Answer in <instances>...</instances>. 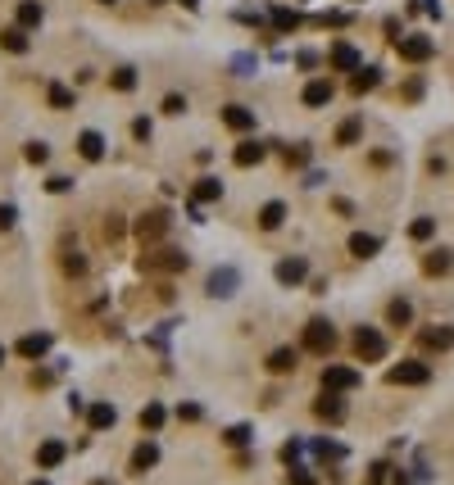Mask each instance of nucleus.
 I'll list each match as a JSON object with an SVG mask.
<instances>
[{"instance_id":"f257e3e1","label":"nucleus","mask_w":454,"mask_h":485,"mask_svg":"<svg viewBox=\"0 0 454 485\" xmlns=\"http://www.w3.org/2000/svg\"><path fill=\"white\" fill-rule=\"evenodd\" d=\"M168 227H173V214H168V209H150V214H141V218H137V241H141V250H155V245L168 236Z\"/></svg>"},{"instance_id":"f03ea898","label":"nucleus","mask_w":454,"mask_h":485,"mask_svg":"<svg viewBox=\"0 0 454 485\" xmlns=\"http://www.w3.org/2000/svg\"><path fill=\"white\" fill-rule=\"evenodd\" d=\"M141 272H187V254L168 250V245H159V250H141Z\"/></svg>"},{"instance_id":"7ed1b4c3","label":"nucleus","mask_w":454,"mask_h":485,"mask_svg":"<svg viewBox=\"0 0 454 485\" xmlns=\"http://www.w3.org/2000/svg\"><path fill=\"white\" fill-rule=\"evenodd\" d=\"M304 350L318 354V358H327L336 350V327H332V322H323V318H314L309 327H304Z\"/></svg>"},{"instance_id":"20e7f679","label":"nucleus","mask_w":454,"mask_h":485,"mask_svg":"<svg viewBox=\"0 0 454 485\" xmlns=\"http://www.w3.org/2000/svg\"><path fill=\"white\" fill-rule=\"evenodd\" d=\"M396 51H400L404 64H427V59L436 55V41H432V36H423V32H409V36H400V41H396Z\"/></svg>"},{"instance_id":"39448f33","label":"nucleus","mask_w":454,"mask_h":485,"mask_svg":"<svg viewBox=\"0 0 454 485\" xmlns=\"http://www.w3.org/2000/svg\"><path fill=\"white\" fill-rule=\"evenodd\" d=\"M354 354H359L363 363H382L386 358V335L377 327H359L354 331Z\"/></svg>"},{"instance_id":"423d86ee","label":"nucleus","mask_w":454,"mask_h":485,"mask_svg":"<svg viewBox=\"0 0 454 485\" xmlns=\"http://www.w3.org/2000/svg\"><path fill=\"white\" fill-rule=\"evenodd\" d=\"M386 381H391V385H427V381H432V367L418 363V358H409V363H396V367H391Z\"/></svg>"},{"instance_id":"0eeeda50","label":"nucleus","mask_w":454,"mask_h":485,"mask_svg":"<svg viewBox=\"0 0 454 485\" xmlns=\"http://www.w3.org/2000/svg\"><path fill=\"white\" fill-rule=\"evenodd\" d=\"M359 372L354 367H341V363H327L323 367V390H336V395H346V390H359Z\"/></svg>"},{"instance_id":"6e6552de","label":"nucleus","mask_w":454,"mask_h":485,"mask_svg":"<svg viewBox=\"0 0 454 485\" xmlns=\"http://www.w3.org/2000/svg\"><path fill=\"white\" fill-rule=\"evenodd\" d=\"M327 68H336V73H359V68H363V55L354 51L350 41H336L332 51H327Z\"/></svg>"},{"instance_id":"1a4fd4ad","label":"nucleus","mask_w":454,"mask_h":485,"mask_svg":"<svg viewBox=\"0 0 454 485\" xmlns=\"http://www.w3.org/2000/svg\"><path fill=\"white\" fill-rule=\"evenodd\" d=\"M332 95H336V86H332V82H327V78H314V82L300 91V100L309 105V109H323V105H332Z\"/></svg>"},{"instance_id":"9d476101","label":"nucleus","mask_w":454,"mask_h":485,"mask_svg":"<svg viewBox=\"0 0 454 485\" xmlns=\"http://www.w3.org/2000/svg\"><path fill=\"white\" fill-rule=\"evenodd\" d=\"M78 155H82V159H87V164H100V159H105V136L87 127V132H82V136H78Z\"/></svg>"},{"instance_id":"9b49d317","label":"nucleus","mask_w":454,"mask_h":485,"mask_svg":"<svg viewBox=\"0 0 454 485\" xmlns=\"http://www.w3.org/2000/svg\"><path fill=\"white\" fill-rule=\"evenodd\" d=\"M64 458H68V444H64V440H46L41 449H36V467H41V471H51V467L64 463Z\"/></svg>"},{"instance_id":"f8f14e48","label":"nucleus","mask_w":454,"mask_h":485,"mask_svg":"<svg viewBox=\"0 0 454 485\" xmlns=\"http://www.w3.org/2000/svg\"><path fill=\"white\" fill-rule=\"evenodd\" d=\"M314 413L323 417V422H341V417H346V400H341L336 390H323V400L314 404Z\"/></svg>"},{"instance_id":"ddd939ff","label":"nucleus","mask_w":454,"mask_h":485,"mask_svg":"<svg viewBox=\"0 0 454 485\" xmlns=\"http://www.w3.org/2000/svg\"><path fill=\"white\" fill-rule=\"evenodd\" d=\"M155 463H159V444H155V440H141L137 449H132V471H137V476H145Z\"/></svg>"},{"instance_id":"4468645a","label":"nucleus","mask_w":454,"mask_h":485,"mask_svg":"<svg viewBox=\"0 0 454 485\" xmlns=\"http://www.w3.org/2000/svg\"><path fill=\"white\" fill-rule=\"evenodd\" d=\"M14 350H19L23 358H46V354H51V335H46V331H32V335H23Z\"/></svg>"},{"instance_id":"2eb2a0df","label":"nucleus","mask_w":454,"mask_h":485,"mask_svg":"<svg viewBox=\"0 0 454 485\" xmlns=\"http://www.w3.org/2000/svg\"><path fill=\"white\" fill-rule=\"evenodd\" d=\"M304 277H309V264H304V259H282L277 264V281L282 286H300Z\"/></svg>"},{"instance_id":"dca6fc26","label":"nucleus","mask_w":454,"mask_h":485,"mask_svg":"<svg viewBox=\"0 0 454 485\" xmlns=\"http://www.w3.org/2000/svg\"><path fill=\"white\" fill-rule=\"evenodd\" d=\"M237 268H218L210 277V295H218V300H227V295H237Z\"/></svg>"},{"instance_id":"f3484780","label":"nucleus","mask_w":454,"mask_h":485,"mask_svg":"<svg viewBox=\"0 0 454 485\" xmlns=\"http://www.w3.org/2000/svg\"><path fill=\"white\" fill-rule=\"evenodd\" d=\"M264 155H268V145H259V141H241L237 150H232L237 168H254V164H264Z\"/></svg>"},{"instance_id":"a211bd4d","label":"nucleus","mask_w":454,"mask_h":485,"mask_svg":"<svg viewBox=\"0 0 454 485\" xmlns=\"http://www.w3.org/2000/svg\"><path fill=\"white\" fill-rule=\"evenodd\" d=\"M191 200H195V204H214V200H223V182H218V177H200V182L191 186Z\"/></svg>"},{"instance_id":"6ab92c4d","label":"nucleus","mask_w":454,"mask_h":485,"mask_svg":"<svg viewBox=\"0 0 454 485\" xmlns=\"http://www.w3.org/2000/svg\"><path fill=\"white\" fill-rule=\"evenodd\" d=\"M223 122L232 132H250L254 127V109H245V105H227L223 109Z\"/></svg>"},{"instance_id":"aec40b11","label":"nucleus","mask_w":454,"mask_h":485,"mask_svg":"<svg viewBox=\"0 0 454 485\" xmlns=\"http://www.w3.org/2000/svg\"><path fill=\"white\" fill-rule=\"evenodd\" d=\"M87 422H91V431H109L118 422V408L114 404H91L87 408Z\"/></svg>"},{"instance_id":"412c9836","label":"nucleus","mask_w":454,"mask_h":485,"mask_svg":"<svg viewBox=\"0 0 454 485\" xmlns=\"http://www.w3.org/2000/svg\"><path fill=\"white\" fill-rule=\"evenodd\" d=\"M28 28H5L0 32V51H9V55H28Z\"/></svg>"},{"instance_id":"4be33fe9","label":"nucleus","mask_w":454,"mask_h":485,"mask_svg":"<svg viewBox=\"0 0 454 485\" xmlns=\"http://www.w3.org/2000/svg\"><path fill=\"white\" fill-rule=\"evenodd\" d=\"M282 222H287V204H282V200H268V204L259 209V227H264V231H277Z\"/></svg>"},{"instance_id":"5701e85b","label":"nucleus","mask_w":454,"mask_h":485,"mask_svg":"<svg viewBox=\"0 0 454 485\" xmlns=\"http://www.w3.org/2000/svg\"><path fill=\"white\" fill-rule=\"evenodd\" d=\"M300 367V350H273V354H268V372H277V377H282V372H296Z\"/></svg>"},{"instance_id":"b1692460","label":"nucleus","mask_w":454,"mask_h":485,"mask_svg":"<svg viewBox=\"0 0 454 485\" xmlns=\"http://www.w3.org/2000/svg\"><path fill=\"white\" fill-rule=\"evenodd\" d=\"M377 250H382V241H377V236H368V231H354V236H350V254H354V259H373Z\"/></svg>"},{"instance_id":"393cba45","label":"nucleus","mask_w":454,"mask_h":485,"mask_svg":"<svg viewBox=\"0 0 454 485\" xmlns=\"http://www.w3.org/2000/svg\"><path fill=\"white\" fill-rule=\"evenodd\" d=\"M450 264H454V254H450V250H432V254L423 259V272H427V277H445Z\"/></svg>"},{"instance_id":"a878e982","label":"nucleus","mask_w":454,"mask_h":485,"mask_svg":"<svg viewBox=\"0 0 454 485\" xmlns=\"http://www.w3.org/2000/svg\"><path fill=\"white\" fill-rule=\"evenodd\" d=\"M46 9L36 5V0H19V28H41Z\"/></svg>"},{"instance_id":"bb28decb","label":"nucleus","mask_w":454,"mask_h":485,"mask_svg":"<svg viewBox=\"0 0 454 485\" xmlns=\"http://www.w3.org/2000/svg\"><path fill=\"white\" fill-rule=\"evenodd\" d=\"M377 82H382V68H359V73L350 78V91H354V95H363V91H373Z\"/></svg>"},{"instance_id":"cd10ccee","label":"nucleus","mask_w":454,"mask_h":485,"mask_svg":"<svg viewBox=\"0 0 454 485\" xmlns=\"http://www.w3.org/2000/svg\"><path fill=\"white\" fill-rule=\"evenodd\" d=\"M423 345H427V350H450V345H454V331H450V327H427V331H423Z\"/></svg>"},{"instance_id":"c85d7f7f","label":"nucleus","mask_w":454,"mask_h":485,"mask_svg":"<svg viewBox=\"0 0 454 485\" xmlns=\"http://www.w3.org/2000/svg\"><path fill=\"white\" fill-rule=\"evenodd\" d=\"M386 318H391V327H409V322H413V304L409 300H391Z\"/></svg>"},{"instance_id":"c756f323","label":"nucleus","mask_w":454,"mask_h":485,"mask_svg":"<svg viewBox=\"0 0 454 485\" xmlns=\"http://www.w3.org/2000/svg\"><path fill=\"white\" fill-rule=\"evenodd\" d=\"M359 136H363V118H346V122L336 127V145H354Z\"/></svg>"},{"instance_id":"7c9ffc66","label":"nucleus","mask_w":454,"mask_h":485,"mask_svg":"<svg viewBox=\"0 0 454 485\" xmlns=\"http://www.w3.org/2000/svg\"><path fill=\"white\" fill-rule=\"evenodd\" d=\"M164 404H145L141 408V431H159V427H164Z\"/></svg>"},{"instance_id":"2f4dec72","label":"nucleus","mask_w":454,"mask_h":485,"mask_svg":"<svg viewBox=\"0 0 454 485\" xmlns=\"http://www.w3.org/2000/svg\"><path fill=\"white\" fill-rule=\"evenodd\" d=\"M46 100H51V109H73V91L64 82H51V91H46Z\"/></svg>"},{"instance_id":"473e14b6","label":"nucleus","mask_w":454,"mask_h":485,"mask_svg":"<svg viewBox=\"0 0 454 485\" xmlns=\"http://www.w3.org/2000/svg\"><path fill=\"white\" fill-rule=\"evenodd\" d=\"M109 86H114V91H132V86H137V68H128V64L114 68L109 73Z\"/></svg>"},{"instance_id":"72a5a7b5","label":"nucleus","mask_w":454,"mask_h":485,"mask_svg":"<svg viewBox=\"0 0 454 485\" xmlns=\"http://www.w3.org/2000/svg\"><path fill=\"white\" fill-rule=\"evenodd\" d=\"M314 454L323 458V463H341V458H346V444H336V440H318V444H314Z\"/></svg>"},{"instance_id":"f704fd0d","label":"nucleus","mask_w":454,"mask_h":485,"mask_svg":"<svg viewBox=\"0 0 454 485\" xmlns=\"http://www.w3.org/2000/svg\"><path fill=\"white\" fill-rule=\"evenodd\" d=\"M273 23H277V32H296L300 28V14H296V9H273Z\"/></svg>"},{"instance_id":"c9c22d12","label":"nucleus","mask_w":454,"mask_h":485,"mask_svg":"<svg viewBox=\"0 0 454 485\" xmlns=\"http://www.w3.org/2000/svg\"><path fill=\"white\" fill-rule=\"evenodd\" d=\"M409 236H413V241H432V236H436V218H413Z\"/></svg>"},{"instance_id":"e433bc0d","label":"nucleus","mask_w":454,"mask_h":485,"mask_svg":"<svg viewBox=\"0 0 454 485\" xmlns=\"http://www.w3.org/2000/svg\"><path fill=\"white\" fill-rule=\"evenodd\" d=\"M59 264H64L68 277H82V272H87V259H82L78 250H64V259H59Z\"/></svg>"},{"instance_id":"4c0bfd02","label":"nucleus","mask_w":454,"mask_h":485,"mask_svg":"<svg viewBox=\"0 0 454 485\" xmlns=\"http://www.w3.org/2000/svg\"><path fill=\"white\" fill-rule=\"evenodd\" d=\"M282 155H287V168H304V164H309V145H296V150L287 145Z\"/></svg>"},{"instance_id":"58836bf2","label":"nucleus","mask_w":454,"mask_h":485,"mask_svg":"<svg viewBox=\"0 0 454 485\" xmlns=\"http://www.w3.org/2000/svg\"><path fill=\"white\" fill-rule=\"evenodd\" d=\"M23 155H28V164H46V159H51V145H46V141H32Z\"/></svg>"},{"instance_id":"ea45409f","label":"nucleus","mask_w":454,"mask_h":485,"mask_svg":"<svg viewBox=\"0 0 454 485\" xmlns=\"http://www.w3.org/2000/svg\"><path fill=\"white\" fill-rule=\"evenodd\" d=\"M46 191H51V195H64V191H73V177H64V172H55V177L46 182Z\"/></svg>"},{"instance_id":"a19ab883","label":"nucleus","mask_w":454,"mask_h":485,"mask_svg":"<svg viewBox=\"0 0 454 485\" xmlns=\"http://www.w3.org/2000/svg\"><path fill=\"white\" fill-rule=\"evenodd\" d=\"M287 485H318V481L309 476V467H296V463H291V476H287Z\"/></svg>"},{"instance_id":"79ce46f5","label":"nucleus","mask_w":454,"mask_h":485,"mask_svg":"<svg viewBox=\"0 0 454 485\" xmlns=\"http://www.w3.org/2000/svg\"><path fill=\"white\" fill-rule=\"evenodd\" d=\"M118 236H123V218L109 214V218H105V241H118Z\"/></svg>"},{"instance_id":"37998d69","label":"nucleus","mask_w":454,"mask_h":485,"mask_svg":"<svg viewBox=\"0 0 454 485\" xmlns=\"http://www.w3.org/2000/svg\"><path fill=\"white\" fill-rule=\"evenodd\" d=\"M14 222H19V209L14 204H0V231H9Z\"/></svg>"},{"instance_id":"c03bdc74","label":"nucleus","mask_w":454,"mask_h":485,"mask_svg":"<svg viewBox=\"0 0 454 485\" xmlns=\"http://www.w3.org/2000/svg\"><path fill=\"white\" fill-rule=\"evenodd\" d=\"M164 114H187V95H168V100H164Z\"/></svg>"},{"instance_id":"a18cd8bd","label":"nucleus","mask_w":454,"mask_h":485,"mask_svg":"<svg viewBox=\"0 0 454 485\" xmlns=\"http://www.w3.org/2000/svg\"><path fill=\"white\" fill-rule=\"evenodd\" d=\"M227 444H250V427H232L227 431Z\"/></svg>"},{"instance_id":"49530a36","label":"nucleus","mask_w":454,"mask_h":485,"mask_svg":"<svg viewBox=\"0 0 454 485\" xmlns=\"http://www.w3.org/2000/svg\"><path fill=\"white\" fill-rule=\"evenodd\" d=\"M132 136H137V141H150V118H137V122H132Z\"/></svg>"},{"instance_id":"de8ad7c7","label":"nucleus","mask_w":454,"mask_h":485,"mask_svg":"<svg viewBox=\"0 0 454 485\" xmlns=\"http://www.w3.org/2000/svg\"><path fill=\"white\" fill-rule=\"evenodd\" d=\"M177 417H182V422H200V404H182Z\"/></svg>"},{"instance_id":"09e8293b","label":"nucleus","mask_w":454,"mask_h":485,"mask_svg":"<svg viewBox=\"0 0 454 485\" xmlns=\"http://www.w3.org/2000/svg\"><path fill=\"white\" fill-rule=\"evenodd\" d=\"M282 458H287V467L300 458V440H291V444H282Z\"/></svg>"},{"instance_id":"8fccbe9b","label":"nucleus","mask_w":454,"mask_h":485,"mask_svg":"<svg viewBox=\"0 0 454 485\" xmlns=\"http://www.w3.org/2000/svg\"><path fill=\"white\" fill-rule=\"evenodd\" d=\"M363 485H386V467H382V463H377L373 471H368V481H363Z\"/></svg>"},{"instance_id":"3c124183","label":"nucleus","mask_w":454,"mask_h":485,"mask_svg":"<svg viewBox=\"0 0 454 485\" xmlns=\"http://www.w3.org/2000/svg\"><path fill=\"white\" fill-rule=\"evenodd\" d=\"M296 64H300V68H314V64H318V55H314V51H300V55H296Z\"/></svg>"},{"instance_id":"603ef678","label":"nucleus","mask_w":454,"mask_h":485,"mask_svg":"<svg viewBox=\"0 0 454 485\" xmlns=\"http://www.w3.org/2000/svg\"><path fill=\"white\" fill-rule=\"evenodd\" d=\"M332 209H336L341 218H350V214H354V204H350V200H332Z\"/></svg>"},{"instance_id":"864d4df0","label":"nucleus","mask_w":454,"mask_h":485,"mask_svg":"<svg viewBox=\"0 0 454 485\" xmlns=\"http://www.w3.org/2000/svg\"><path fill=\"white\" fill-rule=\"evenodd\" d=\"M418 9H427V14H436V19H440V0H418Z\"/></svg>"},{"instance_id":"5fc2aeb1","label":"nucleus","mask_w":454,"mask_h":485,"mask_svg":"<svg viewBox=\"0 0 454 485\" xmlns=\"http://www.w3.org/2000/svg\"><path fill=\"white\" fill-rule=\"evenodd\" d=\"M182 5H187V9H200V0H182Z\"/></svg>"},{"instance_id":"6e6d98bb","label":"nucleus","mask_w":454,"mask_h":485,"mask_svg":"<svg viewBox=\"0 0 454 485\" xmlns=\"http://www.w3.org/2000/svg\"><path fill=\"white\" fill-rule=\"evenodd\" d=\"M396 485H409V476H404V471H400V476H396Z\"/></svg>"},{"instance_id":"4d7b16f0","label":"nucleus","mask_w":454,"mask_h":485,"mask_svg":"<svg viewBox=\"0 0 454 485\" xmlns=\"http://www.w3.org/2000/svg\"><path fill=\"white\" fill-rule=\"evenodd\" d=\"M28 485H51V481H28Z\"/></svg>"},{"instance_id":"13d9d810","label":"nucleus","mask_w":454,"mask_h":485,"mask_svg":"<svg viewBox=\"0 0 454 485\" xmlns=\"http://www.w3.org/2000/svg\"><path fill=\"white\" fill-rule=\"evenodd\" d=\"M0 363H5V345H0Z\"/></svg>"},{"instance_id":"bf43d9fd","label":"nucleus","mask_w":454,"mask_h":485,"mask_svg":"<svg viewBox=\"0 0 454 485\" xmlns=\"http://www.w3.org/2000/svg\"><path fill=\"white\" fill-rule=\"evenodd\" d=\"M100 5H114V0H100Z\"/></svg>"}]
</instances>
